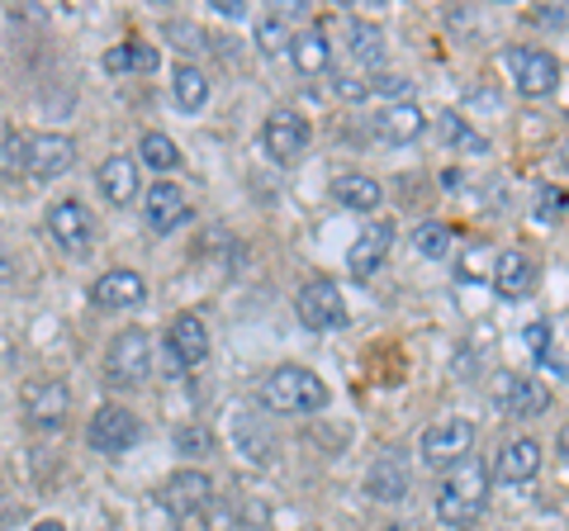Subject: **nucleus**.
<instances>
[{"label":"nucleus","instance_id":"f257e3e1","mask_svg":"<svg viewBox=\"0 0 569 531\" xmlns=\"http://www.w3.org/2000/svg\"><path fill=\"white\" fill-rule=\"evenodd\" d=\"M489 503V465L485 460H456L437 484V518L447 527H470Z\"/></svg>","mask_w":569,"mask_h":531},{"label":"nucleus","instance_id":"f03ea898","mask_svg":"<svg viewBox=\"0 0 569 531\" xmlns=\"http://www.w3.org/2000/svg\"><path fill=\"white\" fill-rule=\"evenodd\" d=\"M261 403L271 413H318L328 403V384L305 365H280L266 375Z\"/></svg>","mask_w":569,"mask_h":531},{"label":"nucleus","instance_id":"7ed1b4c3","mask_svg":"<svg viewBox=\"0 0 569 531\" xmlns=\"http://www.w3.org/2000/svg\"><path fill=\"white\" fill-rule=\"evenodd\" d=\"M148 370H152L148 332H142V328H123L119 338L110 342V351H104V380H110L114 389H138L142 380H148Z\"/></svg>","mask_w":569,"mask_h":531},{"label":"nucleus","instance_id":"20e7f679","mask_svg":"<svg viewBox=\"0 0 569 531\" xmlns=\"http://www.w3.org/2000/svg\"><path fill=\"white\" fill-rule=\"evenodd\" d=\"M295 313H299V323H305L309 332H332V328L347 323V299H342V290H337V280L318 275V280H309V285L299 290Z\"/></svg>","mask_w":569,"mask_h":531},{"label":"nucleus","instance_id":"39448f33","mask_svg":"<svg viewBox=\"0 0 569 531\" xmlns=\"http://www.w3.org/2000/svg\"><path fill=\"white\" fill-rule=\"evenodd\" d=\"M418 451H422V460L432 470L456 465V460H466L475 451V422H466V418H441V422H432V428L422 432Z\"/></svg>","mask_w":569,"mask_h":531},{"label":"nucleus","instance_id":"423d86ee","mask_svg":"<svg viewBox=\"0 0 569 531\" xmlns=\"http://www.w3.org/2000/svg\"><path fill=\"white\" fill-rule=\"evenodd\" d=\"M309 143H313L309 119L295 114V110H276L271 119L261 123V148H266V157H271V162H280V167L299 162V157L309 152Z\"/></svg>","mask_w":569,"mask_h":531},{"label":"nucleus","instance_id":"0eeeda50","mask_svg":"<svg viewBox=\"0 0 569 531\" xmlns=\"http://www.w3.org/2000/svg\"><path fill=\"white\" fill-rule=\"evenodd\" d=\"M503 62L512 72V86H518L522 96H531V100H541V96H550L560 86V62L550 58L546 48H508Z\"/></svg>","mask_w":569,"mask_h":531},{"label":"nucleus","instance_id":"6e6552de","mask_svg":"<svg viewBox=\"0 0 569 531\" xmlns=\"http://www.w3.org/2000/svg\"><path fill=\"white\" fill-rule=\"evenodd\" d=\"M138 437H142V422H138L133 409H123V403H104V409H96L91 428H86V441L104 455H123Z\"/></svg>","mask_w":569,"mask_h":531},{"label":"nucleus","instance_id":"1a4fd4ad","mask_svg":"<svg viewBox=\"0 0 569 531\" xmlns=\"http://www.w3.org/2000/svg\"><path fill=\"white\" fill-rule=\"evenodd\" d=\"M209 361V328L200 313H176V323L167 328V365L176 370H194Z\"/></svg>","mask_w":569,"mask_h":531},{"label":"nucleus","instance_id":"9d476101","mask_svg":"<svg viewBox=\"0 0 569 531\" xmlns=\"http://www.w3.org/2000/svg\"><path fill=\"white\" fill-rule=\"evenodd\" d=\"M48 233L62 252H86V247L96 242V219L81 200H58L48 209Z\"/></svg>","mask_w":569,"mask_h":531},{"label":"nucleus","instance_id":"9b49d317","mask_svg":"<svg viewBox=\"0 0 569 531\" xmlns=\"http://www.w3.org/2000/svg\"><path fill=\"white\" fill-rule=\"evenodd\" d=\"M209 503H213V484L204 470H176L162 489V508L171 518H200V512H209Z\"/></svg>","mask_w":569,"mask_h":531},{"label":"nucleus","instance_id":"f8f14e48","mask_svg":"<svg viewBox=\"0 0 569 531\" xmlns=\"http://www.w3.org/2000/svg\"><path fill=\"white\" fill-rule=\"evenodd\" d=\"M489 275H493L498 299H527L531 290H537V280H541L537 257L522 252V247H508V252H498Z\"/></svg>","mask_w":569,"mask_h":531},{"label":"nucleus","instance_id":"ddd939ff","mask_svg":"<svg viewBox=\"0 0 569 531\" xmlns=\"http://www.w3.org/2000/svg\"><path fill=\"white\" fill-rule=\"evenodd\" d=\"M77 162V143L67 133H33L29 138V176L33 181H58Z\"/></svg>","mask_w":569,"mask_h":531},{"label":"nucleus","instance_id":"4468645a","mask_svg":"<svg viewBox=\"0 0 569 531\" xmlns=\"http://www.w3.org/2000/svg\"><path fill=\"white\" fill-rule=\"evenodd\" d=\"M142 299H148V285H142V275L129 271V266H114V271H104L96 285H91V304L114 313V309H138Z\"/></svg>","mask_w":569,"mask_h":531},{"label":"nucleus","instance_id":"2eb2a0df","mask_svg":"<svg viewBox=\"0 0 569 531\" xmlns=\"http://www.w3.org/2000/svg\"><path fill=\"white\" fill-rule=\"evenodd\" d=\"M142 219H148L152 233H171V228H181L190 219L186 190L171 186V181H157L148 194H142Z\"/></svg>","mask_w":569,"mask_h":531},{"label":"nucleus","instance_id":"dca6fc26","mask_svg":"<svg viewBox=\"0 0 569 531\" xmlns=\"http://www.w3.org/2000/svg\"><path fill=\"white\" fill-rule=\"evenodd\" d=\"M493 399H498V409L512 413V418H537V413H546V409H550L546 384L527 380V375H498Z\"/></svg>","mask_w":569,"mask_h":531},{"label":"nucleus","instance_id":"f3484780","mask_svg":"<svg viewBox=\"0 0 569 531\" xmlns=\"http://www.w3.org/2000/svg\"><path fill=\"white\" fill-rule=\"evenodd\" d=\"M537 470H541V441L518 437V441H508V447L498 451L489 480H498V484H527V480H537Z\"/></svg>","mask_w":569,"mask_h":531},{"label":"nucleus","instance_id":"a211bd4d","mask_svg":"<svg viewBox=\"0 0 569 531\" xmlns=\"http://www.w3.org/2000/svg\"><path fill=\"white\" fill-rule=\"evenodd\" d=\"M395 233H399L395 223H370L366 233L351 242V252H347V271H351L356 280L376 275V271H380V261L389 257V247H395Z\"/></svg>","mask_w":569,"mask_h":531},{"label":"nucleus","instance_id":"6ab92c4d","mask_svg":"<svg viewBox=\"0 0 569 531\" xmlns=\"http://www.w3.org/2000/svg\"><path fill=\"white\" fill-rule=\"evenodd\" d=\"M96 186H100V194H104V200H110V204H133L138 194H142L138 162H133V157H123V152L104 157L100 171H96Z\"/></svg>","mask_w":569,"mask_h":531},{"label":"nucleus","instance_id":"aec40b11","mask_svg":"<svg viewBox=\"0 0 569 531\" xmlns=\"http://www.w3.org/2000/svg\"><path fill=\"white\" fill-rule=\"evenodd\" d=\"M67 384L62 380H33L24 389V413L33 428H62V418H67Z\"/></svg>","mask_w":569,"mask_h":531},{"label":"nucleus","instance_id":"412c9836","mask_svg":"<svg viewBox=\"0 0 569 531\" xmlns=\"http://www.w3.org/2000/svg\"><path fill=\"white\" fill-rule=\"evenodd\" d=\"M376 133L385 138V143H418V138L427 133V114L418 110L413 100H403V104H385V110L376 114Z\"/></svg>","mask_w":569,"mask_h":531},{"label":"nucleus","instance_id":"4be33fe9","mask_svg":"<svg viewBox=\"0 0 569 531\" xmlns=\"http://www.w3.org/2000/svg\"><path fill=\"white\" fill-rule=\"evenodd\" d=\"M366 493L376 503H399L403 493H408V470H403V455H395V451H385L376 465H370V474H366Z\"/></svg>","mask_w":569,"mask_h":531},{"label":"nucleus","instance_id":"5701e85b","mask_svg":"<svg viewBox=\"0 0 569 531\" xmlns=\"http://www.w3.org/2000/svg\"><path fill=\"white\" fill-rule=\"evenodd\" d=\"M332 200L342 209H356V214H376V209L385 204V190H380L376 176L351 171V176H337L332 181Z\"/></svg>","mask_w":569,"mask_h":531},{"label":"nucleus","instance_id":"b1692460","mask_svg":"<svg viewBox=\"0 0 569 531\" xmlns=\"http://www.w3.org/2000/svg\"><path fill=\"white\" fill-rule=\"evenodd\" d=\"M171 96H176V104H181L186 114H200L209 104V77L200 72V67H190V62L171 67Z\"/></svg>","mask_w":569,"mask_h":531},{"label":"nucleus","instance_id":"393cba45","mask_svg":"<svg viewBox=\"0 0 569 531\" xmlns=\"http://www.w3.org/2000/svg\"><path fill=\"white\" fill-rule=\"evenodd\" d=\"M290 62H295L305 77L328 72V62H332L328 33H323V29H309V33H299V39H290Z\"/></svg>","mask_w":569,"mask_h":531},{"label":"nucleus","instance_id":"a878e982","mask_svg":"<svg viewBox=\"0 0 569 531\" xmlns=\"http://www.w3.org/2000/svg\"><path fill=\"white\" fill-rule=\"evenodd\" d=\"M233 437H238V451H242L247 460H257V465H266V460L276 455V441H271V432L261 428L257 413H238V418H233Z\"/></svg>","mask_w":569,"mask_h":531},{"label":"nucleus","instance_id":"bb28decb","mask_svg":"<svg viewBox=\"0 0 569 531\" xmlns=\"http://www.w3.org/2000/svg\"><path fill=\"white\" fill-rule=\"evenodd\" d=\"M104 72H157V48L138 43V39L119 43L104 52Z\"/></svg>","mask_w":569,"mask_h":531},{"label":"nucleus","instance_id":"cd10ccee","mask_svg":"<svg viewBox=\"0 0 569 531\" xmlns=\"http://www.w3.org/2000/svg\"><path fill=\"white\" fill-rule=\"evenodd\" d=\"M347 33H351V58H356V62H366V67H380V62H385V33H380L376 24L351 20Z\"/></svg>","mask_w":569,"mask_h":531},{"label":"nucleus","instance_id":"c85d7f7f","mask_svg":"<svg viewBox=\"0 0 569 531\" xmlns=\"http://www.w3.org/2000/svg\"><path fill=\"white\" fill-rule=\"evenodd\" d=\"M437 133H441V143H451V148H460V152H489V143H485V138H479L475 129H466V119H460V114H437Z\"/></svg>","mask_w":569,"mask_h":531},{"label":"nucleus","instance_id":"c756f323","mask_svg":"<svg viewBox=\"0 0 569 531\" xmlns=\"http://www.w3.org/2000/svg\"><path fill=\"white\" fill-rule=\"evenodd\" d=\"M138 157H142V162H148L152 171H176V167H181V148H176L167 133H142Z\"/></svg>","mask_w":569,"mask_h":531},{"label":"nucleus","instance_id":"7c9ffc66","mask_svg":"<svg viewBox=\"0 0 569 531\" xmlns=\"http://www.w3.org/2000/svg\"><path fill=\"white\" fill-rule=\"evenodd\" d=\"M413 247L427 257V261H441L451 252V223H437V219H427L413 228Z\"/></svg>","mask_w":569,"mask_h":531},{"label":"nucleus","instance_id":"2f4dec72","mask_svg":"<svg viewBox=\"0 0 569 531\" xmlns=\"http://www.w3.org/2000/svg\"><path fill=\"white\" fill-rule=\"evenodd\" d=\"M257 48L266 58H276V52L290 48V24H284V14H261L257 20Z\"/></svg>","mask_w":569,"mask_h":531},{"label":"nucleus","instance_id":"473e14b6","mask_svg":"<svg viewBox=\"0 0 569 531\" xmlns=\"http://www.w3.org/2000/svg\"><path fill=\"white\" fill-rule=\"evenodd\" d=\"M0 176L14 181V176H29V138L10 133L6 143H0Z\"/></svg>","mask_w":569,"mask_h":531},{"label":"nucleus","instance_id":"72a5a7b5","mask_svg":"<svg viewBox=\"0 0 569 531\" xmlns=\"http://www.w3.org/2000/svg\"><path fill=\"white\" fill-rule=\"evenodd\" d=\"M370 91L389 96V104H403L408 91H413V81H403V77H376V81H370Z\"/></svg>","mask_w":569,"mask_h":531},{"label":"nucleus","instance_id":"f704fd0d","mask_svg":"<svg viewBox=\"0 0 569 531\" xmlns=\"http://www.w3.org/2000/svg\"><path fill=\"white\" fill-rule=\"evenodd\" d=\"M337 96H342V100H366L370 96V81H356L351 72H337Z\"/></svg>","mask_w":569,"mask_h":531},{"label":"nucleus","instance_id":"c9c22d12","mask_svg":"<svg viewBox=\"0 0 569 531\" xmlns=\"http://www.w3.org/2000/svg\"><path fill=\"white\" fill-rule=\"evenodd\" d=\"M522 342H527V347H531V351H537V357L546 361V347H550V328H546V323H531V328L522 332Z\"/></svg>","mask_w":569,"mask_h":531},{"label":"nucleus","instance_id":"e433bc0d","mask_svg":"<svg viewBox=\"0 0 569 531\" xmlns=\"http://www.w3.org/2000/svg\"><path fill=\"white\" fill-rule=\"evenodd\" d=\"M213 10H219V14H228V20H238V14H247V6H242V0H213Z\"/></svg>","mask_w":569,"mask_h":531},{"label":"nucleus","instance_id":"4c0bfd02","mask_svg":"<svg viewBox=\"0 0 569 531\" xmlns=\"http://www.w3.org/2000/svg\"><path fill=\"white\" fill-rule=\"evenodd\" d=\"M556 447H560V455L569 460V422H565V428H560V437H556Z\"/></svg>","mask_w":569,"mask_h":531},{"label":"nucleus","instance_id":"58836bf2","mask_svg":"<svg viewBox=\"0 0 569 531\" xmlns=\"http://www.w3.org/2000/svg\"><path fill=\"white\" fill-rule=\"evenodd\" d=\"M33 531H67V527H62L58 518H43V522H39V527H33Z\"/></svg>","mask_w":569,"mask_h":531},{"label":"nucleus","instance_id":"ea45409f","mask_svg":"<svg viewBox=\"0 0 569 531\" xmlns=\"http://www.w3.org/2000/svg\"><path fill=\"white\" fill-rule=\"evenodd\" d=\"M389 531H418V527H389Z\"/></svg>","mask_w":569,"mask_h":531}]
</instances>
